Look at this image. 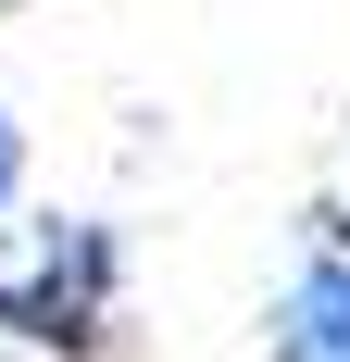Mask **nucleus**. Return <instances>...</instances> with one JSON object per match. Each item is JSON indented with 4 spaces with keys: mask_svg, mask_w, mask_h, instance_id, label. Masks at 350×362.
<instances>
[{
    "mask_svg": "<svg viewBox=\"0 0 350 362\" xmlns=\"http://www.w3.org/2000/svg\"><path fill=\"white\" fill-rule=\"evenodd\" d=\"M113 325H125V225L113 213H38V225H13V262H0V350L113 362Z\"/></svg>",
    "mask_w": 350,
    "mask_h": 362,
    "instance_id": "1",
    "label": "nucleus"
},
{
    "mask_svg": "<svg viewBox=\"0 0 350 362\" xmlns=\"http://www.w3.org/2000/svg\"><path fill=\"white\" fill-rule=\"evenodd\" d=\"M263 362H350V200H313V238L263 313Z\"/></svg>",
    "mask_w": 350,
    "mask_h": 362,
    "instance_id": "2",
    "label": "nucleus"
},
{
    "mask_svg": "<svg viewBox=\"0 0 350 362\" xmlns=\"http://www.w3.org/2000/svg\"><path fill=\"white\" fill-rule=\"evenodd\" d=\"M26 200V125H13V100H0V213Z\"/></svg>",
    "mask_w": 350,
    "mask_h": 362,
    "instance_id": "3",
    "label": "nucleus"
},
{
    "mask_svg": "<svg viewBox=\"0 0 350 362\" xmlns=\"http://www.w3.org/2000/svg\"><path fill=\"white\" fill-rule=\"evenodd\" d=\"M0 362H38V350H0Z\"/></svg>",
    "mask_w": 350,
    "mask_h": 362,
    "instance_id": "4",
    "label": "nucleus"
}]
</instances>
